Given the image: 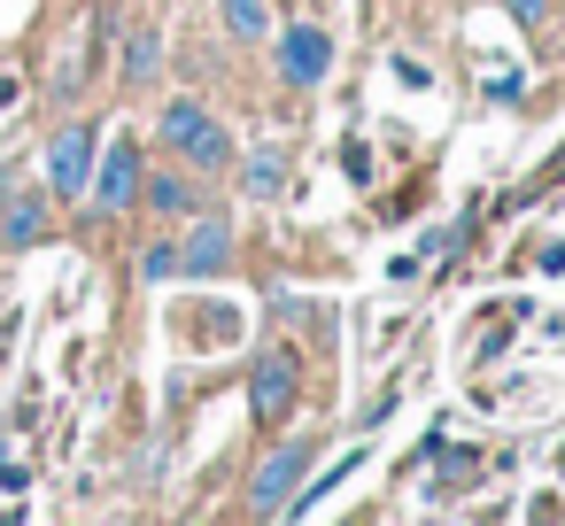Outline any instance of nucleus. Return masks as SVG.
<instances>
[{
  "mask_svg": "<svg viewBox=\"0 0 565 526\" xmlns=\"http://www.w3.org/2000/svg\"><path fill=\"white\" fill-rule=\"evenodd\" d=\"M156 132H163V148H179L194 171H225V163H233V140H225V125H217L202 101H171Z\"/></svg>",
  "mask_w": 565,
  "mask_h": 526,
  "instance_id": "1",
  "label": "nucleus"
},
{
  "mask_svg": "<svg viewBox=\"0 0 565 526\" xmlns=\"http://www.w3.org/2000/svg\"><path fill=\"white\" fill-rule=\"evenodd\" d=\"M86 179H94V125H63L47 140V194L55 202H86Z\"/></svg>",
  "mask_w": 565,
  "mask_h": 526,
  "instance_id": "2",
  "label": "nucleus"
},
{
  "mask_svg": "<svg viewBox=\"0 0 565 526\" xmlns=\"http://www.w3.org/2000/svg\"><path fill=\"white\" fill-rule=\"evenodd\" d=\"M86 194H94V210H102V217L132 210V202H140V148H132V140H117L109 155H94V179H86Z\"/></svg>",
  "mask_w": 565,
  "mask_h": 526,
  "instance_id": "3",
  "label": "nucleus"
},
{
  "mask_svg": "<svg viewBox=\"0 0 565 526\" xmlns=\"http://www.w3.org/2000/svg\"><path fill=\"white\" fill-rule=\"evenodd\" d=\"M310 472V441H279L264 464H256V487H248V511H287V495H295V480Z\"/></svg>",
  "mask_w": 565,
  "mask_h": 526,
  "instance_id": "4",
  "label": "nucleus"
},
{
  "mask_svg": "<svg viewBox=\"0 0 565 526\" xmlns=\"http://www.w3.org/2000/svg\"><path fill=\"white\" fill-rule=\"evenodd\" d=\"M326 71H333V40L318 24H287L279 32V78L287 86H318Z\"/></svg>",
  "mask_w": 565,
  "mask_h": 526,
  "instance_id": "5",
  "label": "nucleus"
},
{
  "mask_svg": "<svg viewBox=\"0 0 565 526\" xmlns=\"http://www.w3.org/2000/svg\"><path fill=\"white\" fill-rule=\"evenodd\" d=\"M179 271L225 279V271H233V225H225V217H194V225H186V248H179Z\"/></svg>",
  "mask_w": 565,
  "mask_h": 526,
  "instance_id": "6",
  "label": "nucleus"
},
{
  "mask_svg": "<svg viewBox=\"0 0 565 526\" xmlns=\"http://www.w3.org/2000/svg\"><path fill=\"white\" fill-rule=\"evenodd\" d=\"M248 402H256V418H287V402H295V348H271V356L256 364Z\"/></svg>",
  "mask_w": 565,
  "mask_h": 526,
  "instance_id": "7",
  "label": "nucleus"
},
{
  "mask_svg": "<svg viewBox=\"0 0 565 526\" xmlns=\"http://www.w3.org/2000/svg\"><path fill=\"white\" fill-rule=\"evenodd\" d=\"M47 240V194H0V248H40Z\"/></svg>",
  "mask_w": 565,
  "mask_h": 526,
  "instance_id": "8",
  "label": "nucleus"
},
{
  "mask_svg": "<svg viewBox=\"0 0 565 526\" xmlns=\"http://www.w3.org/2000/svg\"><path fill=\"white\" fill-rule=\"evenodd\" d=\"M148 210H163V217H194V210H202V186L179 179V171H163V179H148Z\"/></svg>",
  "mask_w": 565,
  "mask_h": 526,
  "instance_id": "9",
  "label": "nucleus"
},
{
  "mask_svg": "<svg viewBox=\"0 0 565 526\" xmlns=\"http://www.w3.org/2000/svg\"><path fill=\"white\" fill-rule=\"evenodd\" d=\"M241 186H248L256 202H271V194L287 186V155H271V148H256V155L241 163Z\"/></svg>",
  "mask_w": 565,
  "mask_h": 526,
  "instance_id": "10",
  "label": "nucleus"
},
{
  "mask_svg": "<svg viewBox=\"0 0 565 526\" xmlns=\"http://www.w3.org/2000/svg\"><path fill=\"white\" fill-rule=\"evenodd\" d=\"M225 32L241 47H256V40H271V9H264V0H225Z\"/></svg>",
  "mask_w": 565,
  "mask_h": 526,
  "instance_id": "11",
  "label": "nucleus"
},
{
  "mask_svg": "<svg viewBox=\"0 0 565 526\" xmlns=\"http://www.w3.org/2000/svg\"><path fill=\"white\" fill-rule=\"evenodd\" d=\"M156 63H163V40H156V32H132V40H125V78H132V86H148V78H156Z\"/></svg>",
  "mask_w": 565,
  "mask_h": 526,
  "instance_id": "12",
  "label": "nucleus"
},
{
  "mask_svg": "<svg viewBox=\"0 0 565 526\" xmlns=\"http://www.w3.org/2000/svg\"><path fill=\"white\" fill-rule=\"evenodd\" d=\"M171 271H179V248H171V240H163V248H148V256H140V279H171Z\"/></svg>",
  "mask_w": 565,
  "mask_h": 526,
  "instance_id": "13",
  "label": "nucleus"
},
{
  "mask_svg": "<svg viewBox=\"0 0 565 526\" xmlns=\"http://www.w3.org/2000/svg\"><path fill=\"white\" fill-rule=\"evenodd\" d=\"M503 9H511L519 24H542V17H550V0H503Z\"/></svg>",
  "mask_w": 565,
  "mask_h": 526,
  "instance_id": "14",
  "label": "nucleus"
},
{
  "mask_svg": "<svg viewBox=\"0 0 565 526\" xmlns=\"http://www.w3.org/2000/svg\"><path fill=\"white\" fill-rule=\"evenodd\" d=\"M9 101H17V78H0V109H9Z\"/></svg>",
  "mask_w": 565,
  "mask_h": 526,
  "instance_id": "15",
  "label": "nucleus"
}]
</instances>
